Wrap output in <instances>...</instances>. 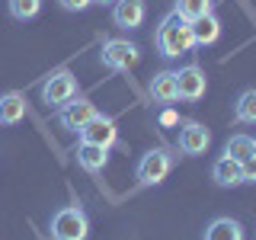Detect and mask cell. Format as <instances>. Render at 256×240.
<instances>
[{"instance_id": "cell-7", "label": "cell", "mask_w": 256, "mask_h": 240, "mask_svg": "<svg viewBox=\"0 0 256 240\" xmlns=\"http://www.w3.org/2000/svg\"><path fill=\"white\" fill-rule=\"evenodd\" d=\"M176 86H180V100L186 102H198L208 90V77L198 64H186L176 70Z\"/></svg>"}, {"instance_id": "cell-23", "label": "cell", "mask_w": 256, "mask_h": 240, "mask_svg": "<svg viewBox=\"0 0 256 240\" xmlns=\"http://www.w3.org/2000/svg\"><path fill=\"white\" fill-rule=\"evenodd\" d=\"M68 13H84L86 6H93V0H58Z\"/></svg>"}, {"instance_id": "cell-25", "label": "cell", "mask_w": 256, "mask_h": 240, "mask_svg": "<svg viewBox=\"0 0 256 240\" xmlns=\"http://www.w3.org/2000/svg\"><path fill=\"white\" fill-rule=\"evenodd\" d=\"M253 157H256V138H253Z\"/></svg>"}, {"instance_id": "cell-8", "label": "cell", "mask_w": 256, "mask_h": 240, "mask_svg": "<svg viewBox=\"0 0 256 240\" xmlns=\"http://www.w3.org/2000/svg\"><path fill=\"white\" fill-rule=\"evenodd\" d=\"M54 112H58V125L61 128H68V132H80V128L96 116V106L90 100H84V96H77V100L64 102V106L54 109Z\"/></svg>"}, {"instance_id": "cell-17", "label": "cell", "mask_w": 256, "mask_h": 240, "mask_svg": "<svg viewBox=\"0 0 256 240\" xmlns=\"http://www.w3.org/2000/svg\"><path fill=\"white\" fill-rule=\"evenodd\" d=\"M234 118L237 125H256V86L244 90L234 102Z\"/></svg>"}, {"instance_id": "cell-16", "label": "cell", "mask_w": 256, "mask_h": 240, "mask_svg": "<svg viewBox=\"0 0 256 240\" xmlns=\"http://www.w3.org/2000/svg\"><path fill=\"white\" fill-rule=\"evenodd\" d=\"M244 237H246L244 224L237 218H214L202 234V240H244Z\"/></svg>"}, {"instance_id": "cell-19", "label": "cell", "mask_w": 256, "mask_h": 240, "mask_svg": "<svg viewBox=\"0 0 256 240\" xmlns=\"http://www.w3.org/2000/svg\"><path fill=\"white\" fill-rule=\"evenodd\" d=\"M212 4L214 0H176V6H173V13H180L182 20H198V16H205V13H212Z\"/></svg>"}, {"instance_id": "cell-13", "label": "cell", "mask_w": 256, "mask_h": 240, "mask_svg": "<svg viewBox=\"0 0 256 240\" xmlns=\"http://www.w3.org/2000/svg\"><path fill=\"white\" fill-rule=\"evenodd\" d=\"M212 180L218 182L221 189H234V186H240V182H244V176H240V160L221 154V157L212 164Z\"/></svg>"}, {"instance_id": "cell-11", "label": "cell", "mask_w": 256, "mask_h": 240, "mask_svg": "<svg viewBox=\"0 0 256 240\" xmlns=\"http://www.w3.org/2000/svg\"><path fill=\"white\" fill-rule=\"evenodd\" d=\"M150 96H154V102L160 106H173L176 100H180V86H176V70H160V74L150 77Z\"/></svg>"}, {"instance_id": "cell-22", "label": "cell", "mask_w": 256, "mask_h": 240, "mask_svg": "<svg viewBox=\"0 0 256 240\" xmlns=\"http://www.w3.org/2000/svg\"><path fill=\"white\" fill-rule=\"evenodd\" d=\"M240 176H244V182H256V157L253 154L246 160H240Z\"/></svg>"}, {"instance_id": "cell-4", "label": "cell", "mask_w": 256, "mask_h": 240, "mask_svg": "<svg viewBox=\"0 0 256 240\" xmlns=\"http://www.w3.org/2000/svg\"><path fill=\"white\" fill-rule=\"evenodd\" d=\"M70 100H77V77L70 74L68 68L52 70L42 84V102L48 109H61L64 102H70Z\"/></svg>"}, {"instance_id": "cell-9", "label": "cell", "mask_w": 256, "mask_h": 240, "mask_svg": "<svg viewBox=\"0 0 256 240\" xmlns=\"http://www.w3.org/2000/svg\"><path fill=\"white\" fill-rule=\"evenodd\" d=\"M212 148V132L202 122H182L180 125V150L186 157H198Z\"/></svg>"}, {"instance_id": "cell-15", "label": "cell", "mask_w": 256, "mask_h": 240, "mask_svg": "<svg viewBox=\"0 0 256 240\" xmlns=\"http://www.w3.org/2000/svg\"><path fill=\"white\" fill-rule=\"evenodd\" d=\"M22 118H26V96L16 90L0 96V125H20Z\"/></svg>"}, {"instance_id": "cell-21", "label": "cell", "mask_w": 256, "mask_h": 240, "mask_svg": "<svg viewBox=\"0 0 256 240\" xmlns=\"http://www.w3.org/2000/svg\"><path fill=\"white\" fill-rule=\"evenodd\" d=\"M157 125L160 128H176V125H180V112H176L173 106H164L160 116H157Z\"/></svg>"}, {"instance_id": "cell-1", "label": "cell", "mask_w": 256, "mask_h": 240, "mask_svg": "<svg viewBox=\"0 0 256 240\" xmlns=\"http://www.w3.org/2000/svg\"><path fill=\"white\" fill-rule=\"evenodd\" d=\"M154 45L164 58H180V54H189L196 42H192V26L189 20H182L180 13H166L160 20V26L154 32Z\"/></svg>"}, {"instance_id": "cell-3", "label": "cell", "mask_w": 256, "mask_h": 240, "mask_svg": "<svg viewBox=\"0 0 256 240\" xmlns=\"http://www.w3.org/2000/svg\"><path fill=\"white\" fill-rule=\"evenodd\" d=\"M173 170V154L166 148H150L148 154H141L138 166H134V180L138 186H160Z\"/></svg>"}, {"instance_id": "cell-2", "label": "cell", "mask_w": 256, "mask_h": 240, "mask_svg": "<svg viewBox=\"0 0 256 240\" xmlns=\"http://www.w3.org/2000/svg\"><path fill=\"white\" fill-rule=\"evenodd\" d=\"M52 240H86L90 237V218L80 205H64L52 214Z\"/></svg>"}, {"instance_id": "cell-20", "label": "cell", "mask_w": 256, "mask_h": 240, "mask_svg": "<svg viewBox=\"0 0 256 240\" xmlns=\"http://www.w3.org/2000/svg\"><path fill=\"white\" fill-rule=\"evenodd\" d=\"M224 154L234 157V160H246L253 154V138L250 134H230L228 144H224Z\"/></svg>"}, {"instance_id": "cell-18", "label": "cell", "mask_w": 256, "mask_h": 240, "mask_svg": "<svg viewBox=\"0 0 256 240\" xmlns=\"http://www.w3.org/2000/svg\"><path fill=\"white\" fill-rule=\"evenodd\" d=\"M6 10H10L13 20L20 22H29L42 13V0H6Z\"/></svg>"}, {"instance_id": "cell-5", "label": "cell", "mask_w": 256, "mask_h": 240, "mask_svg": "<svg viewBox=\"0 0 256 240\" xmlns=\"http://www.w3.org/2000/svg\"><path fill=\"white\" fill-rule=\"evenodd\" d=\"M100 61L109 70H132L141 61V48L134 42H128V38H109V42H102Z\"/></svg>"}, {"instance_id": "cell-14", "label": "cell", "mask_w": 256, "mask_h": 240, "mask_svg": "<svg viewBox=\"0 0 256 240\" xmlns=\"http://www.w3.org/2000/svg\"><path fill=\"white\" fill-rule=\"evenodd\" d=\"M77 164L86 173H102L109 166V150L100 144H80L77 148Z\"/></svg>"}, {"instance_id": "cell-24", "label": "cell", "mask_w": 256, "mask_h": 240, "mask_svg": "<svg viewBox=\"0 0 256 240\" xmlns=\"http://www.w3.org/2000/svg\"><path fill=\"white\" fill-rule=\"evenodd\" d=\"M93 4H100V6H112L116 0H93Z\"/></svg>"}, {"instance_id": "cell-12", "label": "cell", "mask_w": 256, "mask_h": 240, "mask_svg": "<svg viewBox=\"0 0 256 240\" xmlns=\"http://www.w3.org/2000/svg\"><path fill=\"white\" fill-rule=\"evenodd\" d=\"M189 26H192V42H196V48H208V45H214L221 38V20L214 13L198 16V20H192Z\"/></svg>"}, {"instance_id": "cell-10", "label": "cell", "mask_w": 256, "mask_h": 240, "mask_svg": "<svg viewBox=\"0 0 256 240\" xmlns=\"http://www.w3.org/2000/svg\"><path fill=\"white\" fill-rule=\"evenodd\" d=\"M144 16H148V6L144 0H116L112 4V22L125 32H134L144 26Z\"/></svg>"}, {"instance_id": "cell-6", "label": "cell", "mask_w": 256, "mask_h": 240, "mask_svg": "<svg viewBox=\"0 0 256 240\" xmlns=\"http://www.w3.org/2000/svg\"><path fill=\"white\" fill-rule=\"evenodd\" d=\"M80 144H100V148H112V144L118 141V125L112 116H102V112H96V116L80 128Z\"/></svg>"}]
</instances>
